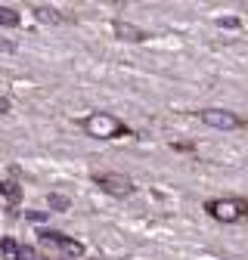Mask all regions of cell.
Here are the masks:
<instances>
[{
    "mask_svg": "<svg viewBox=\"0 0 248 260\" xmlns=\"http://www.w3.org/2000/svg\"><path fill=\"white\" fill-rule=\"evenodd\" d=\"M208 214L221 223H236V220L245 217V205L230 202V199H217V202H208Z\"/></svg>",
    "mask_w": 248,
    "mask_h": 260,
    "instance_id": "cell-2",
    "label": "cell"
},
{
    "mask_svg": "<svg viewBox=\"0 0 248 260\" xmlns=\"http://www.w3.org/2000/svg\"><path fill=\"white\" fill-rule=\"evenodd\" d=\"M41 242H44V245L59 248L62 254H69V257H81V254H84V245H81V242L66 239V236H59V233H41Z\"/></svg>",
    "mask_w": 248,
    "mask_h": 260,
    "instance_id": "cell-5",
    "label": "cell"
},
{
    "mask_svg": "<svg viewBox=\"0 0 248 260\" xmlns=\"http://www.w3.org/2000/svg\"><path fill=\"white\" fill-rule=\"evenodd\" d=\"M97 186L109 195H118V199H124V195H131L134 192V183L128 177H121V174H100L97 177Z\"/></svg>",
    "mask_w": 248,
    "mask_h": 260,
    "instance_id": "cell-3",
    "label": "cell"
},
{
    "mask_svg": "<svg viewBox=\"0 0 248 260\" xmlns=\"http://www.w3.org/2000/svg\"><path fill=\"white\" fill-rule=\"evenodd\" d=\"M112 31H115V38H118V41H128V44H140V41L146 38L143 31H140L137 25H131V22H115Z\"/></svg>",
    "mask_w": 248,
    "mask_h": 260,
    "instance_id": "cell-6",
    "label": "cell"
},
{
    "mask_svg": "<svg viewBox=\"0 0 248 260\" xmlns=\"http://www.w3.org/2000/svg\"><path fill=\"white\" fill-rule=\"evenodd\" d=\"M50 208L53 211H66L69 208V199H66V195H50Z\"/></svg>",
    "mask_w": 248,
    "mask_h": 260,
    "instance_id": "cell-11",
    "label": "cell"
},
{
    "mask_svg": "<svg viewBox=\"0 0 248 260\" xmlns=\"http://www.w3.org/2000/svg\"><path fill=\"white\" fill-rule=\"evenodd\" d=\"M47 214H41V211H28V220H44Z\"/></svg>",
    "mask_w": 248,
    "mask_h": 260,
    "instance_id": "cell-15",
    "label": "cell"
},
{
    "mask_svg": "<svg viewBox=\"0 0 248 260\" xmlns=\"http://www.w3.org/2000/svg\"><path fill=\"white\" fill-rule=\"evenodd\" d=\"M121 130H124V124L109 112H93L90 118H84V134L93 140H115Z\"/></svg>",
    "mask_w": 248,
    "mask_h": 260,
    "instance_id": "cell-1",
    "label": "cell"
},
{
    "mask_svg": "<svg viewBox=\"0 0 248 260\" xmlns=\"http://www.w3.org/2000/svg\"><path fill=\"white\" fill-rule=\"evenodd\" d=\"M224 28H239V19H221Z\"/></svg>",
    "mask_w": 248,
    "mask_h": 260,
    "instance_id": "cell-13",
    "label": "cell"
},
{
    "mask_svg": "<svg viewBox=\"0 0 248 260\" xmlns=\"http://www.w3.org/2000/svg\"><path fill=\"white\" fill-rule=\"evenodd\" d=\"M0 195H4L10 205H16V202L22 199V189H19V183H16V180H4V183H0Z\"/></svg>",
    "mask_w": 248,
    "mask_h": 260,
    "instance_id": "cell-7",
    "label": "cell"
},
{
    "mask_svg": "<svg viewBox=\"0 0 248 260\" xmlns=\"http://www.w3.org/2000/svg\"><path fill=\"white\" fill-rule=\"evenodd\" d=\"M202 121L208 127H217V130H236V127H242V118L233 115V112H224V109H205Z\"/></svg>",
    "mask_w": 248,
    "mask_h": 260,
    "instance_id": "cell-4",
    "label": "cell"
},
{
    "mask_svg": "<svg viewBox=\"0 0 248 260\" xmlns=\"http://www.w3.org/2000/svg\"><path fill=\"white\" fill-rule=\"evenodd\" d=\"M19 260H38V251L28 245H19Z\"/></svg>",
    "mask_w": 248,
    "mask_h": 260,
    "instance_id": "cell-12",
    "label": "cell"
},
{
    "mask_svg": "<svg viewBox=\"0 0 248 260\" xmlns=\"http://www.w3.org/2000/svg\"><path fill=\"white\" fill-rule=\"evenodd\" d=\"M35 19L44 22V25H59V22H62V16H59L53 7H38V10H35Z\"/></svg>",
    "mask_w": 248,
    "mask_h": 260,
    "instance_id": "cell-8",
    "label": "cell"
},
{
    "mask_svg": "<svg viewBox=\"0 0 248 260\" xmlns=\"http://www.w3.org/2000/svg\"><path fill=\"white\" fill-rule=\"evenodd\" d=\"M245 214H248V205H245Z\"/></svg>",
    "mask_w": 248,
    "mask_h": 260,
    "instance_id": "cell-16",
    "label": "cell"
},
{
    "mask_svg": "<svg viewBox=\"0 0 248 260\" xmlns=\"http://www.w3.org/2000/svg\"><path fill=\"white\" fill-rule=\"evenodd\" d=\"M0 254H4L7 260H19V245L13 239H4V242H0Z\"/></svg>",
    "mask_w": 248,
    "mask_h": 260,
    "instance_id": "cell-10",
    "label": "cell"
},
{
    "mask_svg": "<svg viewBox=\"0 0 248 260\" xmlns=\"http://www.w3.org/2000/svg\"><path fill=\"white\" fill-rule=\"evenodd\" d=\"M10 112V100H4V96H0V115H7Z\"/></svg>",
    "mask_w": 248,
    "mask_h": 260,
    "instance_id": "cell-14",
    "label": "cell"
},
{
    "mask_svg": "<svg viewBox=\"0 0 248 260\" xmlns=\"http://www.w3.org/2000/svg\"><path fill=\"white\" fill-rule=\"evenodd\" d=\"M19 25V13L10 7H0V28H16Z\"/></svg>",
    "mask_w": 248,
    "mask_h": 260,
    "instance_id": "cell-9",
    "label": "cell"
}]
</instances>
